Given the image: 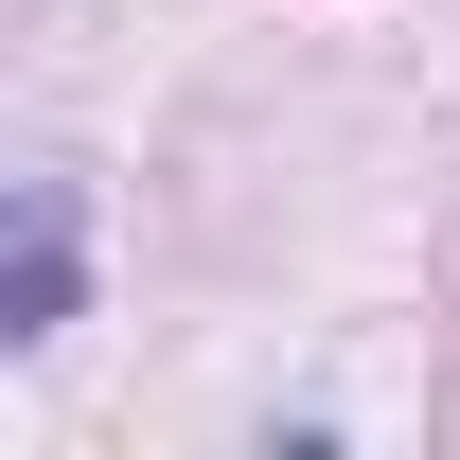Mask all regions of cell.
Masks as SVG:
<instances>
[{"mask_svg": "<svg viewBox=\"0 0 460 460\" xmlns=\"http://www.w3.org/2000/svg\"><path fill=\"white\" fill-rule=\"evenodd\" d=\"M54 319H71V195L36 177V195H18V319H0V337H54Z\"/></svg>", "mask_w": 460, "mask_h": 460, "instance_id": "cell-1", "label": "cell"}]
</instances>
